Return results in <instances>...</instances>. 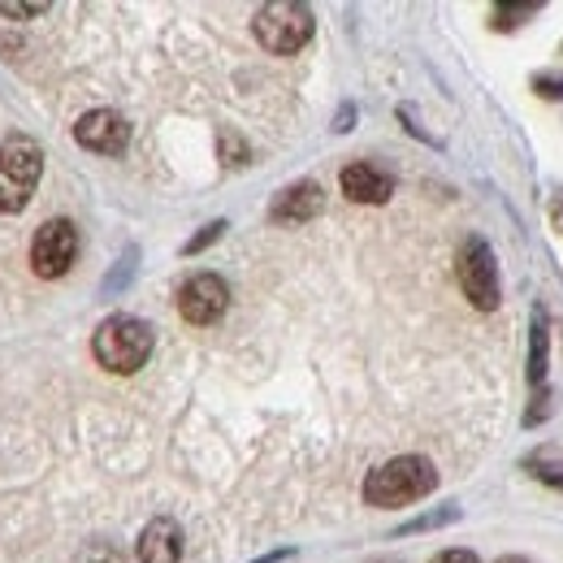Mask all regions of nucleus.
Returning <instances> with one entry per match:
<instances>
[{
    "mask_svg": "<svg viewBox=\"0 0 563 563\" xmlns=\"http://www.w3.org/2000/svg\"><path fill=\"white\" fill-rule=\"evenodd\" d=\"M321 209H325V191L317 183H290L286 191L274 196L269 221H278V225H303V221L321 217Z\"/></svg>",
    "mask_w": 563,
    "mask_h": 563,
    "instance_id": "nucleus-9",
    "label": "nucleus"
},
{
    "mask_svg": "<svg viewBox=\"0 0 563 563\" xmlns=\"http://www.w3.org/2000/svg\"><path fill=\"white\" fill-rule=\"evenodd\" d=\"M252 31H256V40H261L265 53L290 57V53H299V48L312 40L317 18H312V9L299 4V0H274V4H261V9H256Z\"/></svg>",
    "mask_w": 563,
    "mask_h": 563,
    "instance_id": "nucleus-4",
    "label": "nucleus"
},
{
    "mask_svg": "<svg viewBox=\"0 0 563 563\" xmlns=\"http://www.w3.org/2000/svg\"><path fill=\"white\" fill-rule=\"evenodd\" d=\"M352 118H355V109L352 104H343V113L334 118V131H352Z\"/></svg>",
    "mask_w": 563,
    "mask_h": 563,
    "instance_id": "nucleus-23",
    "label": "nucleus"
},
{
    "mask_svg": "<svg viewBox=\"0 0 563 563\" xmlns=\"http://www.w3.org/2000/svg\"><path fill=\"white\" fill-rule=\"evenodd\" d=\"M368 563H399V560H368Z\"/></svg>",
    "mask_w": 563,
    "mask_h": 563,
    "instance_id": "nucleus-26",
    "label": "nucleus"
},
{
    "mask_svg": "<svg viewBox=\"0 0 563 563\" xmlns=\"http://www.w3.org/2000/svg\"><path fill=\"white\" fill-rule=\"evenodd\" d=\"M343 196L355 200V205H386L390 196H395V178L386 174V169H377V165H368V161H355L343 169Z\"/></svg>",
    "mask_w": 563,
    "mask_h": 563,
    "instance_id": "nucleus-10",
    "label": "nucleus"
},
{
    "mask_svg": "<svg viewBox=\"0 0 563 563\" xmlns=\"http://www.w3.org/2000/svg\"><path fill=\"white\" fill-rule=\"evenodd\" d=\"M429 563H482L473 551H442V555H433Z\"/></svg>",
    "mask_w": 563,
    "mask_h": 563,
    "instance_id": "nucleus-22",
    "label": "nucleus"
},
{
    "mask_svg": "<svg viewBox=\"0 0 563 563\" xmlns=\"http://www.w3.org/2000/svg\"><path fill=\"white\" fill-rule=\"evenodd\" d=\"M221 161H225V165H243V161H247L243 140H239V135H230V131H221Z\"/></svg>",
    "mask_w": 563,
    "mask_h": 563,
    "instance_id": "nucleus-18",
    "label": "nucleus"
},
{
    "mask_svg": "<svg viewBox=\"0 0 563 563\" xmlns=\"http://www.w3.org/2000/svg\"><path fill=\"white\" fill-rule=\"evenodd\" d=\"M135 555H140V563H178L183 560V529L169 516L147 520L140 542H135Z\"/></svg>",
    "mask_w": 563,
    "mask_h": 563,
    "instance_id": "nucleus-11",
    "label": "nucleus"
},
{
    "mask_svg": "<svg viewBox=\"0 0 563 563\" xmlns=\"http://www.w3.org/2000/svg\"><path fill=\"white\" fill-rule=\"evenodd\" d=\"M533 91L547 100H563V74H533Z\"/></svg>",
    "mask_w": 563,
    "mask_h": 563,
    "instance_id": "nucleus-19",
    "label": "nucleus"
},
{
    "mask_svg": "<svg viewBox=\"0 0 563 563\" xmlns=\"http://www.w3.org/2000/svg\"><path fill=\"white\" fill-rule=\"evenodd\" d=\"M225 308H230V286L217 274H196L178 290V312L187 325H212L225 317Z\"/></svg>",
    "mask_w": 563,
    "mask_h": 563,
    "instance_id": "nucleus-7",
    "label": "nucleus"
},
{
    "mask_svg": "<svg viewBox=\"0 0 563 563\" xmlns=\"http://www.w3.org/2000/svg\"><path fill=\"white\" fill-rule=\"evenodd\" d=\"M44 174V147L31 135H9L0 143V212H22L31 205Z\"/></svg>",
    "mask_w": 563,
    "mask_h": 563,
    "instance_id": "nucleus-3",
    "label": "nucleus"
},
{
    "mask_svg": "<svg viewBox=\"0 0 563 563\" xmlns=\"http://www.w3.org/2000/svg\"><path fill=\"white\" fill-rule=\"evenodd\" d=\"M455 278H460V290L473 299V308L482 312H494L498 299H503V286H498V261H494L490 243L486 239H464L460 243V256H455Z\"/></svg>",
    "mask_w": 563,
    "mask_h": 563,
    "instance_id": "nucleus-5",
    "label": "nucleus"
},
{
    "mask_svg": "<svg viewBox=\"0 0 563 563\" xmlns=\"http://www.w3.org/2000/svg\"><path fill=\"white\" fill-rule=\"evenodd\" d=\"M542 417H551V390H547V395H533V408H529V417H525V421L538 424Z\"/></svg>",
    "mask_w": 563,
    "mask_h": 563,
    "instance_id": "nucleus-20",
    "label": "nucleus"
},
{
    "mask_svg": "<svg viewBox=\"0 0 563 563\" xmlns=\"http://www.w3.org/2000/svg\"><path fill=\"white\" fill-rule=\"evenodd\" d=\"M44 13H48L44 0H31V4H22V0H0V18H44Z\"/></svg>",
    "mask_w": 563,
    "mask_h": 563,
    "instance_id": "nucleus-16",
    "label": "nucleus"
},
{
    "mask_svg": "<svg viewBox=\"0 0 563 563\" xmlns=\"http://www.w3.org/2000/svg\"><path fill=\"white\" fill-rule=\"evenodd\" d=\"M438 486V468L424 455H399L382 468L368 473L364 482V503L368 507H408Z\"/></svg>",
    "mask_w": 563,
    "mask_h": 563,
    "instance_id": "nucleus-1",
    "label": "nucleus"
},
{
    "mask_svg": "<svg viewBox=\"0 0 563 563\" xmlns=\"http://www.w3.org/2000/svg\"><path fill=\"white\" fill-rule=\"evenodd\" d=\"M74 261H78V225H74L70 217L44 221L35 230V239H31V269L40 278L53 282V278H66Z\"/></svg>",
    "mask_w": 563,
    "mask_h": 563,
    "instance_id": "nucleus-6",
    "label": "nucleus"
},
{
    "mask_svg": "<svg viewBox=\"0 0 563 563\" xmlns=\"http://www.w3.org/2000/svg\"><path fill=\"white\" fill-rule=\"evenodd\" d=\"M451 520H460V507H442V511H429V516L408 520V525L399 529V538H408V533H424V529H438V525H451Z\"/></svg>",
    "mask_w": 563,
    "mask_h": 563,
    "instance_id": "nucleus-13",
    "label": "nucleus"
},
{
    "mask_svg": "<svg viewBox=\"0 0 563 563\" xmlns=\"http://www.w3.org/2000/svg\"><path fill=\"white\" fill-rule=\"evenodd\" d=\"M78 563H126V555L113 547V542H87L78 551Z\"/></svg>",
    "mask_w": 563,
    "mask_h": 563,
    "instance_id": "nucleus-14",
    "label": "nucleus"
},
{
    "mask_svg": "<svg viewBox=\"0 0 563 563\" xmlns=\"http://www.w3.org/2000/svg\"><path fill=\"white\" fill-rule=\"evenodd\" d=\"M533 477H538V482H547V486H560V490H563V464H542Z\"/></svg>",
    "mask_w": 563,
    "mask_h": 563,
    "instance_id": "nucleus-21",
    "label": "nucleus"
},
{
    "mask_svg": "<svg viewBox=\"0 0 563 563\" xmlns=\"http://www.w3.org/2000/svg\"><path fill=\"white\" fill-rule=\"evenodd\" d=\"M551 221H555V230H563V196L551 200Z\"/></svg>",
    "mask_w": 563,
    "mask_h": 563,
    "instance_id": "nucleus-24",
    "label": "nucleus"
},
{
    "mask_svg": "<svg viewBox=\"0 0 563 563\" xmlns=\"http://www.w3.org/2000/svg\"><path fill=\"white\" fill-rule=\"evenodd\" d=\"M498 563H529V560H525V555H503Z\"/></svg>",
    "mask_w": 563,
    "mask_h": 563,
    "instance_id": "nucleus-25",
    "label": "nucleus"
},
{
    "mask_svg": "<svg viewBox=\"0 0 563 563\" xmlns=\"http://www.w3.org/2000/svg\"><path fill=\"white\" fill-rule=\"evenodd\" d=\"M152 343H156V334H152L147 321L118 312V317L100 321V330L91 339V355L109 373H140L147 364V355H152Z\"/></svg>",
    "mask_w": 563,
    "mask_h": 563,
    "instance_id": "nucleus-2",
    "label": "nucleus"
},
{
    "mask_svg": "<svg viewBox=\"0 0 563 563\" xmlns=\"http://www.w3.org/2000/svg\"><path fill=\"white\" fill-rule=\"evenodd\" d=\"M533 13H542V4H511V9L498 4V9H494V18H498L494 26H516L520 18H533Z\"/></svg>",
    "mask_w": 563,
    "mask_h": 563,
    "instance_id": "nucleus-17",
    "label": "nucleus"
},
{
    "mask_svg": "<svg viewBox=\"0 0 563 563\" xmlns=\"http://www.w3.org/2000/svg\"><path fill=\"white\" fill-rule=\"evenodd\" d=\"M547 355H551L547 312L533 308V330H529V382H533V386H542V377H547Z\"/></svg>",
    "mask_w": 563,
    "mask_h": 563,
    "instance_id": "nucleus-12",
    "label": "nucleus"
},
{
    "mask_svg": "<svg viewBox=\"0 0 563 563\" xmlns=\"http://www.w3.org/2000/svg\"><path fill=\"white\" fill-rule=\"evenodd\" d=\"M74 140L82 143L87 152H100V156H118L126 143H131V126L122 113L113 109H91L74 122Z\"/></svg>",
    "mask_w": 563,
    "mask_h": 563,
    "instance_id": "nucleus-8",
    "label": "nucleus"
},
{
    "mask_svg": "<svg viewBox=\"0 0 563 563\" xmlns=\"http://www.w3.org/2000/svg\"><path fill=\"white\" fill-rule=\"evenodd\" d=\"M221 234H225V221H209V225H205L196 239H187V243H183V256H196V252H205V247H209V243H217Z\"/></svg>",
    "mask_w": 563,
    "mask_h": 563,
    "instance_id": "nucleus-15",
    "label": "nucleus"
}]
</instances>
